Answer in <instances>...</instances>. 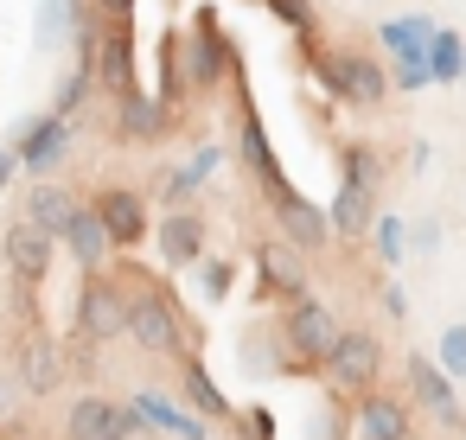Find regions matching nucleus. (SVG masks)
<instances>
[{"label":"nucleus","instance_id":"f257e3e1","mask_svg":"<svg viewBox=\"0 0 466 440\" xmlns=\"http://www.w3.org/2000/svg\"><path fill=\"white\" fill-rule=\"evenodd\" d=\"M109 268H116V281L128 287V345L147 351V357H198L205 332L186 319L179 294H173L154 268H141L135 255H116Z\"/></svg>","mask_w":466,"mask_h":440},{"label":"nucleus","instance_id":"f03ea898","mask_svg":"<svg viewBox=\"0 0 466 440\" xmlns=\"http://www.w3.org/2000/svg\"><path fill=\"white\" fill-rule=\"evenodd\" d=\"M275 325H281V345H288V357H294V376H326V357H332V345H339V319H332V306L326 300H294V306H281L275 313Z\"/></svg>","mask_w":466,"mask_h":440},{"label":"nucleus","instance_id":"7ed1b4c3","mask_svg":"<svg viewBox=\"0 0 466 440\" xmlns=\"http://www.w3.org/2000/svg\"><path fill=\"white\" fill-rule=\"evenodd\" d=\"M71 332L90 338V345H116V338H128V287L116 281V268H90V275L77 281Z\"/></svg>","mask_w":466,"mask_h":440},{"label":"nucleus","instance_id":"20e7f679","mask_svg":"<svg viewBox=\"0 0 466 440\" xmlns=\"http://www.w3.org/2000/svg\"><path fill=\"white\" fill-rule=\"evenodd\" d=\"M313 58V77L326 96L339 103H358V109H377L390 96V71L370 58V52H307Z\"/></svg>","mask_w":466,"mask_h":440},{"label":"nucleus","instance_id":"39448f33","mask_svg":"<svg viewBox=\"0 0 466 440\" xmlns=\"http://www.w3.org/2000/svg\"><path fill=\"white\" fill-rule=\"evenodd\" d=\"M402 395H409L441 434H460V427H466V408H460V395H453V376L434 364V351H409V357H402Z\"/></svg>","mask_w":466,"mask_h":440},{"label":"nucleus","instance_id":"423d86ee","mask_svg":"<svg viewBox=\"0 0 466 440\" xmlns=\"http://www.w3.org/2000/svg\"><path fill=\"white\" fill-rule=\"evenodd\" d=\"M383 364H390L383 338L364 332V325H345L339 345H332V357H326V383H332L339 395H364V389L383 383Z\"/></svg>","mask_w":466,"mask_h":440},{"label":"nucleus","instance_id":"0eeeda50","mask_svg":"<svg viewBox=\"0 0 466 440\" xmlns=\"http://www.w3.org/2000/svg\"><path fill=\"white\" fill-rule=\"evenodd\" d=\"M90 211L103 217V230H109L116 255H135V249H141V243L154 236V211H147V192H135V185H122V179L96 185V192H90Z\"/></svg>","mask_w":466,"mask_h":440},{"label":"nucleus","instance_id":"6e6552de","mask_svg":"<svg viewBox=\"0 0 466 440\" xmlns=\"http://www.w3.org/2000/svg\"><path fill=\"white\" fill-rule=\"evenodd\" d=\"M249 262H256V306H294V300H307V262H300V249L294 243H249Z\"/></svg>","mask_w":466,"mask_h":440},{"label":"nucleus","instance_id":"1a4fd4ad","mask_svg":"<svg viewBox=\"0 0 466 440\" xmlns=\"http://www.w3.org/2000/svg\"><path fill=\"white\" fill-rule=\"evenodd\" d=\"M262 198H268V211H275V230H281V243H294L300 255H319V249H332V217H326L313 198H300L288 179H281V185H268Z\"/></svg>","mask_w":466,"mask_h":440},{"label":"nucleus","instance_id":"9d476101","mask_svg":"<svg viewBox=\"0 0 466 440\" xmlns=\"http://www.w3.org/2000/svg\"><path fill=\"white\" fill-rule=\"evenodd\" d=\"M65 440H147V421L116 395H77L65 415Z\"/></svg>","mask_w":466,"mask_h":440},{"label":"nucleus","instance_id":"9b49d317","mask_svg":"<svg viewBox=\"0 0 466 440\" xmlns=\"http://www.w3.org/2000/svg\"><path fill=\"white\" fill-rule=\"evenodd\" d=\"M415 434V402L396 389H364L351 395V440H409Z\"/></svg>","mask_w":466,"mask_h":440},{"label":"nucleus","instance_id":"f8f14e48","mask_svg":"<svg viewBox=\"0 0 466 440\" xmlns=\"http://www.w3.org/2000/svg\"><path fill=\"white\" fill-rule=\"evenodd\" d=\"M71 154V122L65 115H26L20 128H14V160H20V173H33V179H46L58 160Z\"/></svg>","mask_w":466,"mask_h":440},{"label":"nucleus","instance_id":"ddd939ff","mask_svg":"<svg viewBox=\"0 0 466 440\" xmlns=\"http://www.w3.org/2000/svg\"><path fill=\"white\" fill-rule=\"evenodd\" d=\"M65 345L46 332V325H26V338H20V357H14V383L33 395V402H46L58 383H65Z\"/></svg>","mask_w":466,"mask_h":440},{"label":"nucleus","instance_id":"4468645a","mask_svg":"<svg viewBox=\"0 0 466 440\" xmlns=\"http://www.w3.org/2000/svg\"><path fill=\"white\" fill-rule=\"evenodd\" d=\"M154 249H160V268H198L205 255H211V230H205V217L186 205V211H167L160 224H154Z\"/></svg>","mask_w":466,"mask_h":440},{"label":"nucleus","instance_id":"2eb2a0df","mask_svg":"<svg viewBox=\"0 0 466 440\" xmlns=\"http://www.w3.org/2000/svg\"><path fill=\"white\" fill-rule=\"evenodd\" d=\"M58 236H46L39 224H14L7 236H0V255H7V268H14V281H26V287H46V275H52V262H58Z\"/></svg>","mask_w":466,"mask_h":440},{"label":"nucleus","instance_id":"dca6fc26","mask_svg":"<svg viewBox=\"0 0 466 440\" xmlns=\"http://www.w3.org/2000/svg\"><path fill=\"white\" fill-rule=\"evenodd\" d=\"M128 408L147 421V434H173V440H211V421L205 415H192V408H179L173 395H160V389H135L128 395Z\"/></svg>","mask_w":466,"mask_h":440},{"label":"nucleus","instance_id":"f3484780","mask_svg":"<svg viewBox=\"0 0 466 440\" xmlns=\"http://www.w3.org/2000/svg\"><path fill=\"white\" fill-rule=\"evenodd\" d=\"M237 364H243V376H294V357H288V345H281V325H249V332H237Z\"/></svg>","mask_w":466,"mask_h":440},{"label":"nucleus","instance_id":"a211bd4d","mask_svg":"<svg viewBox=\"0 0 466 440\" xmlns=\"http://www.w3.org/2000/svg\"><path fill=\"white\" fill-rule=\"evenodd\" d=\"M224 71H237V52H230L218 14H198V26H192V90H218Z\"/></svg>","mask_w":466,"mask_h":440},{"label":"nucleus","instance_id":"6ab92c4d","mask_svg":"<svg viewBox=\"0 0 466 440\" xmlns=\"http://www.w3.org/2000/svg\"><path fill=\"white\" fill-rule=\"evenodd\" d=\"M96 84L116 90V96L141 90V84H135V26H128V20H109V26H103V45H96Z\"/></svg>","mask_w":466,"mask_h":440},{"label":"nucleus","instance_id":"aec40b11","mask_svg":"<svg viewBox=\"0 0 466 440\" xmlns=\"http://www.w3.org/2000/svg\"><path fill=\"white\" fill-rule=\"evenodd\" d=\"M332 236H345V243H358V236H370V224H377V192L370 185H358V179H339V192H332Z\"/></svg>","mask_w":466,"mask_h":440},{"label":"nucleus","instance_id":"412c9836","mask_svg":"<svg viewBox=\"0 0 466 440\" xmlns=\"http://www.w3.org/2000/svg\"><path fill=\"white\" fill-rule=\"evenodd\" d=\"M77 211H84V198H77L71 185H58V179H39V185L26 192V224H39L46 236H65Z\"/></svg>","mask_w":466,"mask_h":440},{"label":"nucleus","instance_id":"4be33fe9","mask_svg":"<svg viewBox=\"0 0 466 440\" xmlns=\"http://www.w3.org/2000/svg\"><path fill=\"white\" fill-rule=\"evenodd\" d=\"M179 395H186V408H192V415H205L211 427H218V421H237L230 395L218 389V376H211L198 357H179Z\"/></svg>","mask_w":466,"mask_h":440},{"label":"nucleus","instance_id":"5701e85b","mask_svg":"<svg viewBox=\"0 0 466 440\" xmlns=\"http://www.w3.org/2000/svg\"><path fill=\"white\" fill-rule=\"evenodd\" d=\"M116 103H122L116 135H122L128 147H141V141H160V135H167V103H160L154 90H128V96H116Z\"/></svg>","mask_w":466,"mask_h":440},{"label":"nucleus","instance_id":"b1692460","mask_svg":"<svg viewBox=\"0 0 466 440\" xmlns=\"http://www.w3.org/2000/svg\"><path fill=\"white\" fill-rule=\"evenodd\" d=\"M58 243L71 249V262H77L84 275H90V268H109V262H116V243H109V230H103V217H96L90 205H84V211L71 217V230H65Z\"/></svg>","mask_w":466,"mask_h":440},{"label":"nucleus","instance_id":"393cba45","mask_svg":"<svg viewBox=\"0 0 466 440\" xmlns=\"http://www.w3.org/2000/svg\"><path fill=\"white\" fill-rule=\"evenodd\" d=\"M84 20H90L84 0H39V7H33V45L39 52H58L65 39L84 33Z\"/></svg>","mask_w":466,"mask_h":440},{"label":"nucleus","instance_id":"a878e982","mask_svg":"<svg viewBox=\"0 0 466 440\" xmlns=\"http://www.w3.org/2000/svg\"><path fill=\"white\" fill-rule=\"evenodd\" d=\"M434 20L428 14H409V20H383L377 26V45L396 58V65H415V58H428V45H434Z\"/></svg>","mask_w":466,"mask_h":440},{"label":"nucleus","instance_id":"bb28decb","mask_svg":"<svg viewBox=\"0 0 466 440\" xmlns=\"http://www.w3.org/2000/svg\"><path fill=\"white\" fill-rule=\"evenodd\" d=\"M243 160H249V173H256V185L268 192V185H281V166H275V147H268V135H262V122H256V109L243 103Z\"/></svg>","mask_w":466,"mask_h":440},{"label":"nucleus","instance_id":"cd10ccee","mask_svg":"<svg viewBox=\"0 0 466 440\" xmlns=\"http://www.w3.org/2000/svg\"><path fill=\"white\" fill-rule=\"evenodd\" d=\"M307 440H351V395H319V408L307 415Z\"/></svg>","mask_w":466,"mask_h":440},{"label":"nucleus","instance_id":"c85d7f7f","mask_svg":"<svg viewBox=\"0 0 466 440\" xmlns=\"http://www.w3.org/2000/svg\"><path fill=\"white\" fill-rule=\"evenodd\" d=\"M339 179H358V185H383V154L370 147V141H345L339 147Z\"/></svg>","mask_w":466,"mask_h":440},{"label":"nucleus","instance_id":"c756f323","mask_svg":"<svg viewBox=\"0 0 466 440\" xmlns=\"http://www.w3.org/2000/svg\"><path fill=\"white\" fill-rule=\"evenodd\" d=\"M192 281H198V294L218 306V300H230V294H237V262H230V255H205V262L192 268Z\"/></svg>","mask_w":466,"mask_h":440},{"label":"nucleus","instance_id":"7c9ffc66","mask_svg":"<svg viewBox=\"0 0 466 440\" xmlns=\"http://www.w3.org/2000/svg\"><path fill=\"white\" fill-rule=\"evenodd\" d=\"M370 255H377L383 268H396V262L409 255V224H402V217H377V224H370Z\"/></svg>","mask_w":466,"mask_h":440},{"label":"nucleus","instance_id":"2f4dec72","mask_svg":"<svg viewBox=\"0 0 466 440\" xmlns=\"http://www.w3.org/2000/svg\"><path fill=\"white\" fill-rule=\"evenodd\" d=\"M466 71V39L460 33H434L428 45V77H460Z\"/></svg>","mask_w":466,"mask_h":440},{"label":"nucleus","instance_id":"473e14b6","mask_svg":"<svg viewBox=\"0 0 466 440\" xmlns=\"http://www.w3.org/2000/svg\"><path fill=\"white\" fill-rule=\"evenodd\" d=\"M434 364H441L453 383H466V325H447V332L434 338Z\"/></svg>","mask_w":466,"mask_h":440},{"label":"nucleus","instance_id":"72a5a7b5","mask_svg":"<svg viewBox=\"0 0 466 440\" xmlns=\"http://www.w3.org/2000/svg\"><path fill=\"white\" fill-rule=\"evenodd\" d=\"M268 14H275L294 39H307V52H313V0H268Z\"/></svg>","mask_w":466,"mask_h":440},{"label":"nucleus","instance_id":"f704fd0d","mask_svg":"<svg viewBox=\"0 0 466 440\" xmlns=\"http://www.w3.org/2000/svg\"><path fill=\"white\" fill-rule=\"evenodd\" d=\"M237 440H275V415H268V402H249V408H237Z\"/></svg>","mask_w":466,"mask_h":440},{"label":"nucleus","instance_id":"c9c22d12","mask_svg":"<svg viewBox=\"0 0 466 440\" xmlns=\"http://www.w3.org/2000/svg\"><path fill=\"white\" fill-rule=\"evenodd\" d=\"M441 236H447V224H441L434 211H428V217H415V224H409V255H434V249H441Z\"/></svg>","mask_w":466,"mask_h":440},{"label":"nucleus","instance_id":"e433bc0d","mask_svg":"<svg viewBox=\"0 0 466 440\" xmlns=\"http://www.w3.org/2000/svg\"><path fill=\"white\" fill-rule=\"evenodd\" d=\"M90 84H96V77H84V71H71V77L58 84V109H52V115H65V122H71V115L84 109V96H90Z\"/></svg>","mask_w":466,"mask_h":440},{"label":"nucleus","instance_id":"4c0bfd02","mask_svg":"<svg viewBox=\"0 0 466 440\" xmlns=\"http://www.w3.org/2000/svg\"><path fill=\"white\" fill-rule=\"evenodd\" d=\"M434 77H428V58H415V65H396L390 71V90H428Z\"/></svg>","mask_w":466,"mask_h":440},{"label":"nucleus","instance_id":"58836bf2","mask_svg":"<svg viewBox=\"0 0 466 440\" xmlns=\"http://www.w3.org/2000/svg\"><path fill=\"white\" fill-rule=\"evenodd\" d=\"M377 306H383L390 319H409V294H402L396 281H383V287H377Z\"/></svg>","mask_w":466,"mask_h":440},{"label":"nucleus","instance_id":"ea45409f","mask_svg":"<svg viewBox=\"0 0 466 440\" xmlns=\"http://www.w3.org/2000/svg\"><path fill=\"white\" fill-rule=\"evenodd\" d=\"M20 395H26L20 383H7V376H0V421H14V415H20Z\"/></svg>","mask_w":466,"mask_h":440},{"label":"nucleus","instance_id":"a19ab883","mask_svg":"<svg viewBox=\"0 0 466 440\" xmlns=\"http://www.w3.org/2000/svg\"><path fill=\"white\" fill-rule=\"evenodd\" d=\"M103 20H135V0H90Z\"/></svg>","mask_w":466,"mask_h":440},{"label":"nucleus","instance_id":"79ce46f5","mask_svg":"<svg viewBox=\"0 0 466 440\" xmlns=\"http://www.w3.org/2000/svg\"><path fill=\"white\" fill-rule=\"evenodd\" d=\"M20 179V160H14V147H0V192H7Z\"/></svg>","mask_w":466,"mask_h":440},{"label":"nucleus","instance_id":"37998d69","mask_svg":"<svg viewBox=\"0 0 466 440\" xmlns=\"http://www.w3.org/2000/svg\"><path fill=\"white\" fill-rule=\"evenodd\" d=\"M460 90H466V71H460Z\"/></svg>","mask_w":466,"mask_h":440},{"label":"nucleus","instance_id":"c03bdc74","mask_svg":"<svg viewBox=\"0 0 466 440\" xmlns=\"http://www.w3.org/2000/svg\"><path fill=\"white\" fill-rule=\"evenodd\" d=\"M409 440H428V434H409Z\"/></svg>","mask_w":466,"mask_h":440}]
</instances>
